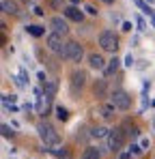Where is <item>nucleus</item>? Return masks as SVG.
Instances as JSON below:
<instances>
[{"label": "nucleus", "instance_id": "obj_16", "mask_svg": "<svg viewBox=\"0 0 155 159\" xmlns=\"http://www.w3.org/2000/svg\"><path fill=\"white\" fill-rule=\"evenodd\" d=\"M82 159H101V151L95 146H86L82 153Z\"/></svg>", "mask_w": 155, "mask_h": 159}, {"label": "nucleus", "instance_id": "obj_13", "mask_svg": "<svg viewBox=\"0 0 155 159\" xmlns=\"http://www.w3.org/2000/svg\"><path fill=\"white\" fill-rule=\"evenodd\" d=\"M119 67H121V60L114 56L112 60H108V65H106V71H103V75L106 78H110V75H114L116 71H119Z\"/></svg>", "mask_w": 155, "mask_h": 159}, {"label": "nucleus", "instance_id": "obj_19", "mask_svg": "<svg viewBox=\"0 0 155 159\" xmlns=\"http://www.w3.org/2000/svg\"><path fill=\"white\" fill-rule=\"evenodd\" d=\"M26 32H28V34H32V37H43V34H45V30H43L41 26H37V24L26 26Z\"/></svg>", "mask_w": 155, "mask_h": 159}, {"label": "nucleus", "instance_id": "obj_12", "mask_svg": "<svg viewBox=\"0 0 155 159\" xmlns=\"http://www.w3.org/2000/svg\"><path fill=\"white\" fill-rule=\"evenodd\" d=\"M93 93H95V97H99V99H103L106 95H108V80H97L95 82V86H93Z\"/></svg>", "mask_w": 155, "mask_h": 159}, {"label": "nucleus", "instance_id": "obj_17", "mask_svg": "<svg viewBox=\"0 0 155 159\" xmlns=\"http://www.w3.org/2000/svg\"><path fill=\"white\" fill-rule=\"evenodd\" d=\"M43 90H45V95L54 97V95H56V90H58V82H56V80H48V82L43 84Z\"/></svg>", "mask_w": 155, "mask_h": 159}, {"label": "nucleus", "instance_id": "obj_24", "mask_svg": "<svg viewBox=\"0 0 155 159\" xmlns=\"http://www.w3.org/2000/svg\"><path fill=\"white\" fill-rule=\"evenodd\" d=\"M131 157H134V155H131V151H129V148H127V151H121V153H119V159H131Z\"/></svg>", "mask_w": 155, "mask_h": 159}, {"label": "nucleus", "instance_id": "obj_1", "mask_svg": "<svg viewBox=\"0 0 155 159\" xmlns=\"http://www.w3.org/2000/svg\"><path fill=\"white\" fill-rule=\"evenodd\" d=\"M37 131H39V138H41V142L45 144V146H60V135H58V131L52 127L50 123H39L37 125Z\"/></svg>", "mask_w": 155, "mask_h": 159}, {"label": "nucleus", "instance_id": "obj_4", "mask_svg": "<svg viewBox=\"0 0 155 159\" xmlns=\"http://www.w3.org/2000/svg\"><path fill=\"white\" fill-rule=\"evenodd\" d=\"M99 45L106 52H116L119 50V37L112 30H103L101 34H99Z\"/></svg>", "mask_w": 155, "mask_h": 159}, {"label": "nucleus", "instance_id": "obj_23", "mask_svg": "<svg viewBox=\"0 0 155 159\" xmlns=\"http://www.w3.org/2000/svg\"><path fill=\"white\" fill-rule=\"evenodd\" d=\"M52 155H56V157H67V151H65V148H54Z\"/></svg>", "mask_w": 155, "mask_h": 159}, {"label": "nucleus", "instance_id": "obj_7", "mask_svg": "<svg viewBox=\"0 0 155 159\" xmlns=\"http://www.w3.org/2000/svg\"><path fill=\"white\" fill-rule=\"evenodd\" d=\"M50 26H52V32H58V34H67L69 32V24H67V17L63 20L60 15H56V17H52V22H50Z\"/></svg>", "mask_w": 155, "mask_h": 159}, {"label": "nucleus", "instance_id": "obj_9", "mask_svg": "<svg viewBox=\"0 0 155 159\" xmlns=\"http://www.w3.org/2000/svg\"><path fill=\"white\" fill-rule=\"evenodd\" d=\"M88 67L95 69V71H106V60H103L101 54H91L88 56Z\"/></svg>", "mask_w": 155, "mask_h": 159}, {"label": "nucleus", "instance_id": "obj_2", "mask_svg": "<svg viewBox=\"0 0 155 159\" xmlns=\"http://www.w3.org/2000/svg\"><path fill=\"white\" fill-rule=\"evenodd\" d=\"M67 43H69V41H65V37L58 34V32H50V34L45 37V45H48V50L54 52V54H58V56H65Z\"/></svg>", "mask_w": 155, "mask_h": 159}, {"label": "nucleus", "instance_id": "obj_14", "mask_svg": "<svg viewBox=\"0 0 155 159\" xmlns=\"http://www.w3.org/2000/svg\"><path fill=\"white\" fill-rule=\"evenodd\" d=\"M2 11L9 13V15H17L20 13V7L15 0H2Z\"/></svg>", "mask_w": 155, "mask_h": 159}, {"label": "nucleus", "instance_id": "obj_8", "mask_svg": "<svg viewBox=\"0 0 155 159\" xmlns=\"http://www.w3.org/2000/svg\"><path fill=\"white\" fill-rule=\"evenodd\" d=\"M97 114L101 116L103 120H114V116H116V107L112 106V103H103V106H99Z\"/></svg>", "mask_w": 155, "mask_h": 159}, {"label": "nucleus", "instance_id": "obj_5", "mask_svg": "<svg viewBox=\"0 0 155 159\" xmlns=\"http://www.w3.org/2000/svg\"><path fill=\"white\" fill-rule=\"evenodd\" d=\"M110 103L116 107V110H129L131 107V97H129L125 90H114L112 95H110Z\"/></svg>", "mask_w": 155, "mask_h": 159}, {"label": "nucleus", "instance_id": "obj_11", "mask_svg": "<svg viewBox=\"0 0 155 159\" xmlns=\"http://www.w3.org/2000/svg\"><path fill=\"white\" fill-rule=\"evenodd\" d=\"M63 13H65V17L71 20V22H82V20H84V13H82L78 7H73V4L67 7V9H63Z\"/></svg>", "mask_w": 155, "mask_h": 159}, {"label": "nucleus", "instance_id": "obj_18", "mask_svg": "<svg viewBox=\"0 0 155 159\" xmlns=\"http://www.w3.org/2000/svg\"><path fill=\"white\" fill-rule=\"evenodd\" d=\"M108 133H110V129L108 127H93L91 129V138H108Z\"/></svg>", "mask_w": 155, "mask_h": 159}, {"label": "nucleus", "instance_id": "obj_27", "mask_svg": "<svg viewBox=\"0 0 155 159\" xmlns=\"http://www.w3.org/2000/svg\"><path fill=\"white\" fill-rule=\"evenodd\" d=\"M84 11H86L88 15H97V9H95V7H91V4H86V9H84Z\"/></svg>", "mask_w": 155, "mask_h": 159}, {"label": "nucleus", "instance_id": "obj_21", "mask_svg": "<svg viewBox=\"0 0 155 159\" xmlns=\"http://www.w3.org/2000/svg\"><path fill=\"white\" fill-rule=\"evenodd\" d=\"M56 118H58V120H67V118H69V112L63 106H56Z\"/></svg>", "mask_w": 155, "mask_h": 159}, {"label": "nucleus", "instance_id": "obj_6", "mask_svg": "<svg viewBox=\"0 0 155 159\" xmlns=\"http://www.w3.org/2000/svg\"><path fill=\"white\" fill-rule=\"evenodd\" d=\"M82 56H84V50H82V45L78 43V41H69L67 43V50H65V60H69V62H80L82 60Z\"/></svg>", "mask_w": 155, "mask_h": 159}, {"label": "nucleus", "instance_id": "obj_33", "mask_svg": "<svg viewBox=\"0 0 155 159\" xmlns=\"http://www.w3.org/2000/svg\"><path fill=\"white\" fill-rule=\"evenodd\" d=\"M76 2H80V0H71V4H76Z\"/></svg>", "mask_w": 155, "mask_h": 159}, {"label": "nucleus", "instance_id": "obj_25", "mask_svg": "<svg viewBox=\"0 0 155 159\" xmlns=\"http://www.w3.org/2000/svg\"><path fill=\"white\" fill-rule=\"evenodd\" d=\"M2 135H4V138H9V135H11V138H13V131H11V127H9V125H2Z\"/></svg>", "mask_w": 155, "mask_h": 159}, {"label": "nucleus", "instance_id": "obj_10", "mask_svg": "<svg viewBox=\"0 0 155 159\" xmlns=\"http://www.w3.org/2000/svg\"><path fill=\"white\" fill-rule=\"evenodd\" d=\"M86 84V73L84 71H73L71 73V88L73 90H82Z\"/></svg>", "mask_w": 155, "mask_h": 159}, {"label": "nucleus", "instance_id": "obj_28", "mask_svg": "<svg viewBox=\"0 0 155 159\" xmlns=\"http://www.w3.org/2000/svg\"><path fill=\"white\" fill-rule=\"evenodd\" d=\"M136 24H138V28H140V30H144V28H147V22H144L142 17H138V20H136Z\"/></svg>", "mask_w": 155, "mask_h": 159}, {"label": "nucleus", "instance_id": "obj_30", "mask_svg": "<svg viewBox=\"0 0 155 159\" xmlns=\"http://www.w3.org/2000/svg\"><path fill=\"white\" fill-rule=\"evenodd\" d=\"M123 30H125V32H129V30H131V24H129V22H125V24H123Z\"/></svg>", "mask_w": 155, "mask_h": 159}, {"label": "nucleus", "instance_id": "obj_32", "mask_svg": "<svg viewBox=\"0 0 155 159\" xmlns=\"http://www.w3.org/2000/svg\"><path fill=\"white\" fill-rule=\"evenodd\" d=\"M151 22H153V26H155V15H153V17H151Z\"/></svg>", "mask_w": 155, "mask_h": 159}, {"label": "nucleus", "instance_id": "obj_22", "mask_svg": "<svg viewBox=\"0 0 155 159\" xmlns=\"http://www.w3.org/2000/svg\"><path fill=\"white\" fill-rule=\"evenodd\" d=\"M129 151H131V155H134V157H138V155H142V151H144V148L140 146V142H138V144H136V142H131Z\"/></svg>", "mask_w": 155, "mask_h": 159}, {"label": "nucleus", "instance_id": "obj_29", "mask_svg": "<svg viewBox=\"0 0 155 159\" xmlns=\"http://www.w3.org/2000/svg\"><path fill=\"white\" fill-rule=\"evenodd\" d=\"M125 65H127V67H131V65H134V58H131V54H129L127 58H125Z\"/></svg>", "mask_w": 155, "mask_h": 159}, {"label": "nucleus", "instance_id": "obj_20", "mask_svg": "<svg viewBox=\"0 0 155 159\" xmlns=\"http://www.w3.org/2000/svg\"><path fill=\"white\" fill-rule=\"evenodd\" d=\"M134 2H136V7H138V9H140L142 13H147V15H153V11H151V7H149V4H147L144 0H134Z\"/></svg>", "mask_w": 155, "mask_h": 159}, {"label": "nucleus", "instance_id": "obj_15", "mask_svg": "<svg viewBox=\"0 0 155 159\" xmlns=\"http://www.w3.org/2000/svg\"><path fill=\"white\" fill-rule=\"evenodd\" d=\"M48 103H50V95H37V112L39 114H45V110H48Z\"/></svg>", "mask_w": 155, "mask_h": 159}, {"label": "nucleus", "instance_id": "obj_26", "mask_svg": "<svg viewBox=\"0 0 155 159\" xmlns=\"http://www.w3.org/2000/svg\"><path fill=\"white\" fill-rule=\"evenodd\" d=\"M140 146H142L144 151H147V148H151V142H149V138H142V140H140Z\"/></svg>", "mask_w": 155, "mask_h": 159}, {"label": "nucleus", "instance_id": "obj_31", "mask_svg": "<svg viewBox=\"0 0 155 159\" xmlns=\"http://www.w3.org/2000/svg\"><path fill=\"white\" fill-rule=\"evenodd\" d=\"M101 2H106V4H112V2H114V0H101Z\"/></svg>", "mask_w": 155, "mask_h": 159}, {"label": "nucleus", "instance_id": "obj_3", "mask_svg": "<svg viewBox=\"0 0 155 159\" xmlns=\"http://www.w3.org/2000/svg\"><path fill=\"white\" fill-rule=\"evenodd\" d=\"M106 140H108V148L112 153H121L123 151V144H125V131L121 127H114V129H110Z\"/></svg>", "mask_w": 155, "mask_h": 159}]
</instances>
